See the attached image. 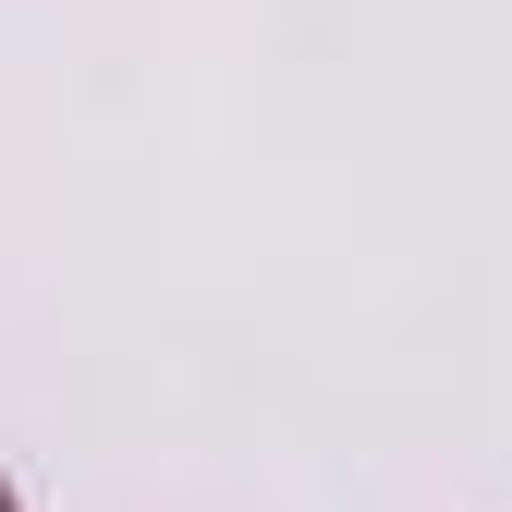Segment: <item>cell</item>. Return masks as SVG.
Instances as JSON below:
<instances>
[{
  "label": "cell",
  "instance_id": "6da1fadb",
  "mask_svg": "<svg viewBox=\"0 0 512 512\" xmlns=\"http://www.w3.org/2000/svg\"><path fill=\"white\" fill-rule=\"evenodd\" d=\"M0 512H13V488H0Z\"/></svg>",
  "mask_w": 512,
  "mask_h": 512
}]
</instances>
